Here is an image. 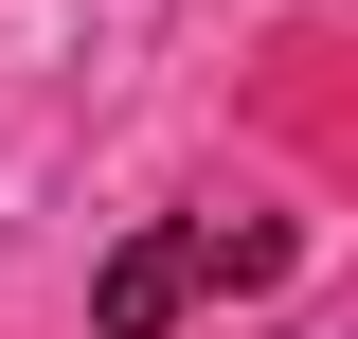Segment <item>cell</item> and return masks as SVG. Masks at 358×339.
<instances>
[{
  "label": "cell",
  "instance_id": "obj_1",
  "mask_svg": "<svg viewBox=\"0 0 358 339\" xmlns=\"http://www.w3.org/2000/svg\"><path fill=\"white\" fill-rule=\"evenodd\" d=\"M215 286H287V214H162V232H126L90 268V339H162Z\"/></svg>",
  "mask_w": 358,
  "mask_h": 339
}]
</instances>
